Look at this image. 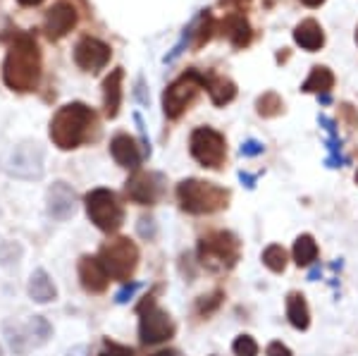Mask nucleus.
Here are the masks:
<instances>
[{
	"label": "nucleus",
	"instance_id": "obj_1",
	"mask_svg": "<svg viewBox=\"0 0 358 356\" xmlns=\"http://www.w3.org/2000/svg\"><path fill=\"white\" fill-rule=\"evenodd\" d=\"M3 82L17 94H29L41 82V50L27 34L15 38L3 60Z\"/></svg>",
	"mask_w": 358,
	"mask_h": 356
},
{
	"label": "nucleus",
	"instance_id": "obj_2",
	"mask_svg": "<svg viewBox=\"0 0 358 356\" xmlns=\"http://www.w3.org/2000/svg\"><path fill=\"white\" fill-rule=\"evenodd\" d=\"M96 127V115L86 103H67L50 120V141L60 151H74L84 141L91 139V131Z\"/></svg>",
	"mask_w": 358,
	"mask_h": 356
},
{
	"label": "nucleus",
	"instance_id": "obj_3",
	"mask_svg": "<svg viewBox=\"0 0 358 356\" xmlns=\"http://www.w3.org/2000/svg\"><path fill=\"white\" fill-rule=\"evenodd\" d=\"M177 201L182 211L192 215H210L227 208L229 192L213 182L203 180H182L177 185Z\"/></svg>",
	"mask_w": 358,
	"mask_h": 356
},
{
	"label": "nucleus",
	"instance_id": "obj_4",
	"mask_svg": "<svg viewBox=\"0 0 358 356\" xmlns=\"http://www.w3.org/2000/svg\"><path fill=\"white\" fill-rule=\"evenodd\" d=\"M241 256V244L236 234L227 229H215L201 237L199 242V261L210 273H227L236 266Z\"/></svg>",
	"mask_w": 358,
	"mask_h": 356
},
{
	"label": "nucleus",
	"instance_id": "obj_5",
	"mask_svg": "<svg viewBox=\"0 0 358 356\" xmlns=\"http://www.w3.org/2000/svg\"><path fill=\"white\" fill-rule=\"evenodd\" d=\"M98 261L113 280L129 283L138 266V249L129 237H115L98 249Z\"/></svg>",
	"mask_w": 358,
	"mask_h": 356
},
{
	"label": "nucleus",
	"instance_id": "obj_6",
	"mask_svg": "<svg viewBox=\"0 0 358 356\" xmlns=\"http://www.w3.org/2000/svg\"><path fill=\"white\" fill-rule=\"evenodd\" d=\"M86 215L94 225L106 234L117 232L124 225V208L110 189H94L84 199Z\"/></svg>",
	"mask_w": 358,
	"mask_h": 356
},
{
	"label": "nucleus",
	"instance_id": "obj_7",
	"mask_svg": "<svg viewBox=\"0 0 358 356\" xmlns=\"http://www.w3.org/2000/svg\"><path fill=\"white\" fill-rule=\"evenodd\" d=\"M138 340L141 344H163L175 337V323L170 313L155 304L153 297H146L138 304Z\"/></svg>",
	"mask_w": 358,
	"mask_h": 356
},
{
	"label": "nucleus",
	"instance_id": "obj_8",
	"mask_svg": "<svg viewBox=\"0 0 358 356\" xmlns=\"http://www.w3.org/2000/svg\"><path fill=\"white\" fill-rule=\"evenodd\" d=\"M10 177L22 182H36L43 177L45 172V153L41 148V143L36 141H22L13 148V153L8 156L5 163Z\"/></svg>",
	"mask_w": 358,
	"mask_h": 356
},
{
	"label": "nucleus",
	"instance_id": "obj_9",
	"mask_svg": "<svg viewBox=\"0 0 358 356\" xmlns=\"http://www.w3.org/2000/svg\"><path fill=\"white\" fill-rule=\"evenodd\" d=\"M206 89V77L196 70L184 72L182 77L175 79L163 94V111L170 120H177L179 115L187 111L199 96V91Z\"/></svg>",
	"mask_w": 358,
	"mask_h": 356
},
{
	"label": "nucleus",
	"instance_id": "obj_10",
	"mask_svg": "<svg viewBox=\"0 0 358 356\" xmlns=\"http://www.w3.org/2000/svg\"><path fill=\"white\" fill-rule=\"evenodd\" d=\"M189 148H192V156L199 160L203 168H210V170L222 168L224 158H227V143H224V136L213 127L194 129L192 139H189Z\"/></svg>",
	"mask_w": 358,
	"mask_h": 356
},
{
	"label": "nucleus",
	"instance_id": "obj_11",
	"mask_svg": "<svg viewBox=\"0 0 358 356\" xmlns=\"http://www.w3.org/2000/svg\"><path fill=\"white\" fill-rule=\"evenodd\" d=\"M77 208H79V197L72 189V185L57 180L48 187V192H45V211H48V215L53 220L65 222L69 218H74Z\"/></svg>",
	"mask_w": 358,
	"mask_h": 356
},
{
	"label": "nucleus",
	"instance_id": "obj_12",
	"mask_svg": "<svg viewBox=\"0 0 358 356\" xmlns=\"http://www.w3.org/2000/svg\"><path fill=\"white\" fill-rule=\"evenodd\" d=\"M74 62H77L84 72H91V74L101 72L103 67L110 62V45L103 43L101 38L86 36L77 43V48H74Z\"/></svg>",
	"mask_w": 358,
	"mask_h": 356
},
{
	"label": "nucleus",
	"instance_id": "obj_13",
	"mask_svg": "<svg viewBox=\"0 0 358 356\" xmlns=\"http://www.w3.org/2000/svg\"><path fill=\"white\" fill-rule=\"evenodd\" d=\"M77 275L84 292H89V294H101V292L108 290V283H110V275L106 273V268L98 261V256H89V254L79 258Z\"/></svg>",
	"mask_w": 358,
	"mask_h": 356
},
{
	"label": "nucleus",
	"instance_id": "obj_14",
	"mask_svg": "<svg viewBox=\"0 0 358 356\" xmlns=\"http://www.w3.org/2000/svg\"><path fill=\"white\" fill-rule=\"evenodd\" d=\"M127 197L138 206H153L160 197V177L153 172H134L127 182Z\"/></svg>",
	"mask_w": 358,
	"mask_h": 356
},
{
	"label": "nucleus",
	"instance_id": "obj_15",
	"mask_svg": "<svg viewBox=\"0 0 358 356\" xmlns=\"http://www.w3.org/2000/svg\"><path fill=\"white\" fill-rule=\"evenodd\" d=\"M74 24H77V8H74L72 3L60 0V3H55L53 8L45 13V34H48V38H53V41L67 36Z\"/></svg>",
	"mask_w": 358,
	"mask_h": 356
},
{
	"label": "nucleus",
	"instance_id": "obj_16",
	"mask_svg": "<svg viewBox=\"0 0 358 356\" xmlns=\"http://www.w3.org/2000/svg\"><path fill=\"white\" fill-rule=\"evenodd\" d=\"M27 294L34 304H41V306L57 299V285L53 283V278H50V273L45 268H34L31 271L27 283Z\"/></svg>",
	"mask_w": 358,
	"mask_h": 356
},
{
	"label": "nucleus",
	"instance_id": "obj_17",
	"mask_svg": "<svg viewBox=\"0 0 358 356\" xmlns=\"http://www.w3.org/2000/svg\"><path fill=\"white\" fill-rule=\"evenodd\" d=\"M110 153L115 158V163L120 165V168H127V170H136L138 165H141L143 160V153L141 148H138V143L131 139L129 134H117L113 136L110 141Z\"/></svg>",
	"mask_w": 358,
	"mask_h": 356
},
{
	"label": "nucleus",
	"instance_id": "obj_18",
	"mask_svg": "<svg viewBox=\"0 0 358 356\" xmlns=\"http://www.w3.org/2000/svg\"><path fill=\"white\" fill-rule=\"evenodd\" d=\"M3 337H5V342H8V349L15 356H27L34 349V342H31V337H29L27 325L17 323V320H5Z\"/></svg>",
	"mask_w": 358,
	"mask_h": 356
},
{
	"label": "nucleus",
	"instance_id": "obj_19",
	"mask_svg": "<svg viewBox=\"0 0 358 356\" xmlns=\"http://www.w3.org/2000/svg\"><path fill=\"white\" fill-rule=\"evenodd\" d=\"M122 77L124 72L113 70L103 82V103H106V115L108 118H117L120 106H122Z\"/></svg>",
	"mask_w": 358,
	"mask_h": 356
},
{
	"label": "nucleus",
	"instance_id": "obj_20",
	"mask_svg": "<svg viewBox=\"0 0 358 356\" xmlns=\"http://www.w3.org/2000/svg\"><path fill=\"white\" fill-rule=\"evenodd\" d=\"M287 318L296 330H306L310 325V311H308V304H306L303 294L299 292H292L287 297Z\"/></svg>",
	"mask_w": 358,
	"mask_h": 356
},
{
	"label": "nucleus",
	"instance_id": "obj_21",
	"mask_svg": "<svg viewBox=\"0 0 358 356\" xmlns=\"http://www.w3.org/2000/svg\"><path fill=\"white\" fill-rule=\"evenodd\" d=\"M294 38H296V43L306 50H317L322 45V41H325L322 29L315 20L301 22V24L296 27V31H294Z\"/></svg>",
	"mask_w": 358,
	"mask_h": 356
},
{
	"label": "nucleus",
	"instance_id": "obj_22",
	"mask_svg": "<svg viewBox=\"0 0 358 356\" xmlns=\"http://www.w3.org/2000/svg\"><path fill=\"white\" fill-rule=\"evenodd\" d=\"M206 89L215 106H224V103H229L236 96L234 84L224 77H206Z\"/></svg>",
	"mask_w": 358,
	"mask_h": 356
},
{
	"label": "nucleus",
	"instance_id": "obj_23",
	"mask_svg": "<svg viewBox=\"0 0 358 356\" xmlns=\"http://www.w3.org/2000/svg\"><path fill=\"white\" fill-rule=\"evenodd\" d=\"M27 330H29V337H31L34 347H43V344L50 342L53 337V325L45 315H31V320L27 323Z\"/></svg>",
	"mask_w": 358,
	"mask_h": 356
},
{
	"label": "nucleus",
	"instance_id": "obj_24",
	"mask_svg": "<svg viewBox=\"0 0 358 356\" xmlns=\"http://www.w3.org/2000/svg\"><path fill=\"white\" fill-rule=\"evenodd\" d=\"M317 258V244L315 239L310 237V234H301V237L294 242V261H296V266H310Z\"/></svg>",
	"mask_w": 358,
	"mask_h": 356
},
{
	"label": "nucleus",
	"instance_id": "obj_25",
	"mask_svg": "<svg viewBox=\"0 0 358 356\" xmlns=\"http://www.w3.org/2000/svg\"><path fill=\"white\" fill-rule=\"evenodd\" d=\"M22 258H24V246H22V242H15V239L0 242V268L13 271V268L22 263Z\"/></svg>",
	"mask_w": 358,
	"mask_h": 356
},
{
	"label": "nucleus",
	"instance_id": "obj_26",
	"mask_svg": "<svg viewBox=\"0 0 358 356\" xmlns=\"http://www.w3.org/2000/svg\"><path fill=\"white\" fill-rule=\"evenodd\" d=\"M334 84V74L327 70V67H313V72H310V77L306 79L303 84V91H308V94H325V91H330Z\"/></svg>",
	"mask_w": 358,
	"mask_h": 356
},
{
	"label": "nucleus",
	"instance_id": "obj_27",
	"mask_svg": "<svg viewBox=\"0 0 358 356\" xmlns=\"http://www.w3.org/2000/svg\"><path fill=\"white\" fill-rule=\"evenodd\" d=\"M227 36L232 38L236 45H246L251 41V29H248L244 17H232L227 22Z\"/></svg>",
	"mask_w": 358,
	"mask_h": 356
},
{
	"label": "nucleus",
	"instance_id": "obj_28",
	"mask_svg": "<svg viewBox=\"0 0 358 356\" xmlns=\"http://www.w3.org/2000/svg\"><path fill=\"white\" fill-rule=\"evenodd\" d=\"M263 263L270 268L273 273H282L287 268V251L280 244H273L263 251Z\"/></svg>",
	"mask_w": 358,
	"mask_h": 356
},
{
	"label": "nucleus",
	"instance_id": "obj_29",
	"mask_svg": "<svg viewBox=\"0 0 358 356\" xmlns=\"http://www.w3.org/2000/svg\"><path fill=\"white\" fill-rule=\"evenodd\" d=\"M232 349H234L236 356H258V344H256L253 337H248V335L236 337Z\"/></svg>",
	"mask_w": 358,
	"mask_h": 356
},
{
	"label": "nucleus",
	"instance_id": "obj_30",
	"mask_svg": "<svg viewBox=\"0 0 358 356\" xmlns=\"http://www.w3.org/2000/svg\"><path fill=\"white\" fill-rule=\"evenodd\" d=\"M282 111V101L277 99V94H265L261 101H258V113L265 115V118H273Z\"/></svg>",
	"mask_w": 358,
	"mask_h": 356
},
{
	"label": "nucleus",
	"instance_id": "obj_31",
	"mask_svg": "<svg viewBox=\"0 0 358 356\" xmlns=\"http://www.w3.org/2000/svg\"><path fill=\"white\" fill-rule=\"evenodd\" d=\"M220 301H222V292L217 290V292H213V294H208V297H201L199 299V313H213L217 306H220Z\"/></svg>",
	"mask_w": 358,
	"mask_h": 356
},
{
	"label": "nucleus",
	"instance_id": "obj_32",
	"mask_svg": "<svg viewBox=\"0 0 358 356\" xmlns=\"http://www.w3.org/2000/svg\"><path fill=\"white\" fill-rule=\"evenodd\" d=\"M98 356H134L129 347L124 344H117V342H103V349L98 352Z\"/></svg>",
	"mask_w": 358,
	"mask_h": 356
},
{
	"label": "nucleus",
	"instance_id": "obj_33",
	"mask_svg": "<svg viewBox=\"0 0 358 356\" xmlns=\"http://www.w3.org/2000/svg\"><path fill=\"white\" fill-rule=\"evenodd\" d=\"M136 290H138V283H124L122 290L115 294V301H117V304H127V301L131 299V297L136 294Z\"/></svg>",
	"mask_w": 358,
	"mask_h": 356
},
{
	"label": "nucleus",
	"instance_id": "obj_34",
	"mask_svg": "<svg viewBox=\"0 0 358 356\" xmlns=\"http://www.w3.org/2000/svg\"><path fill=\"white\" fill-rule=\"evenodd\" d=\"M138 234H141L143 239L155 237V220L153 218H141V220H138Z\"/></svg>",
	"mask_w": 358,
	"mask_h": 356
},
{
	"label": "nucleus",
	"instance_id": "obj_35",
	"mask_svg": "<svg viewBox=\"0 0 358 356\" xmlns=\"http://www.w3.org/2000/svg\"><path fill=\"white\" fill-rule=\"evenodd\" d=\"M265 356H292L289 347H285L282 342H273L268 347V352H265Z\"/></svg>",
	"mask_w": 358,
	"mask_h": 356
},
{
	"label": "nucleus",
	"instance_id": "obj_36",
	"mask_svg": "<svg viewBox=\"0 0 358 356\" xmlns=\"http://www.w3.org/2000/svg\"><path fill=\"white\" fill-rule=\"evenodd\" d=\"M261 151H263V146L258 141H246L244 146H241V153H244V156H258Z\"/></svg>",
	"mask_w": 358,
	"mask_h": 356
},
{
	"label": "nucleus",
	"instance_id": "obj_37",
	"mask_svg": "<svg viewBox=\"0 0 358 356\" xmlns=\"http://www.w3.org/2000/svg\"><path fill=\"white\" fill-rule=\"evenodd\" d=\"M153 356H182V354L175 352V349H163V352H155Z\"/></svg>",
	"mask_w": 358,
	"mask_h": 356
},
{
	"label": "nucleus",
	"instance_id": "obj_38",
	"mask_svg": "<svg viewBox=\"0 0 358 356\" xmlns=\"http://www.w3.org/2000/svg\"><path fill=\"white\" fill-rule=\"evenodd\" d=\"M20 5H27V8H31V5H38V3H43V0H17Z\"/></svg>",
	"mask_w": 358,
	"mask_h": 356
},
{
	"label": "nucleus",
	"instance_id": "obj_39",
	"mask_svg": "<svg viewBox=\"0 0 358 356\" xmlns=\"http://www.w3.org/2000/svg\"><path fill=\"white\" fill-rule=\"evenodd\" d=\"M301 3H306V5H310V8H315V5L325 3V0H301Z\"/></svg>",
	"mask_w": 358,
	"mask_h": 356
},
{
	"label": "nucleus",
	"instance_id": "obj_40",
	"mask_svg": "<svg viewBox=\"0 0 358 356\" xmlns=\"http://www.w3.org/2000/svg\"><path fill=\"white\" fill-rule=\"evenodd\" d=\"M0 356H5V349H3V344H0Z\"/></svg>",
	"mask_w": 358,
	"mask_h": 356
},
{
	"label": "nucleus",
	"instance_id": "obj_41",
	"mask_svg": "<svg viewBox=\"0 0 358 356\" xmlns=\"http://www.w3.org/2000/svg\"><path fill=\"white\" fill-rule=\"evenodd\" d=\"M356 182H358V172H356Z\"/></svg>",
	"mask_w": 358,
	"mask_h": 356
},
{
	"label": "nucleus",
	"instance_id": "obj_42",
	"mask_svg": "<svg viewBox=\"0 0 358 356\" xmlns=\"http://www.w3.org/2000/svg\"><path fill=\"white\" fill-rule=\"evenodd\" d=\"M356 41H358V31H356Z\"/></svg>",
	"mask_w": 358,
	"mask_h": 356
}]
</instances>
